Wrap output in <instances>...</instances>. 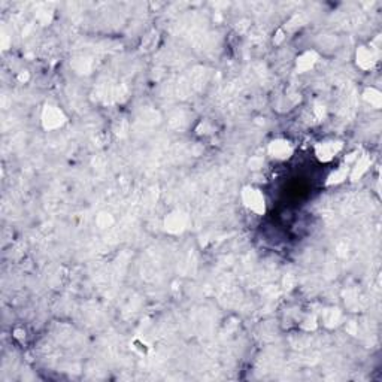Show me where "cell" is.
<instances>
[{
    "mask_svg": "<svg viewBox=\"0 0 382 382\" xmlns=\"http://www.w3.org/2000/svg\"><path fill=\"white\" fill-rule=\"evenodd\" d=\"M242 199L244 203L255 214H263L264 212V197L263 194L255 188L247 187L242 191Z\"/></svg>",
    "mask_w": 382,
    "mask_h": 382,
    "instance_id": "obj_1",
    "label": "cell"
},
{
    "mask_svg": "<svg viewBox=\"0 0 382 382\" xmlns=\"http://www.w3.org/2000/svg\"><path fill=\"white\" fill-rule=\"evenodd\" d=\"M340 148H342V143L339 142H324L317 146V155L319 160L328 161L340 151Z\"/></svg>",
    "mask_w": 382,
    "mask_h": 382,
    "instance_id": "obj_2",
    "label": "cell"
},
{
    "mask_svg": "<svg viewBox=\"0 0 382 382\" xmlns=\"http://www.w3.org/2000/svg\"><path fill=\"white\" fill-rule=\"evenodd\" d=\"M269 151L276 158H288L293 152V149L287 140H273L269 146Z\"/></svg>",
    "mask_w": 382,
    "mask_h": 382,
    "instance_id": "obj_3",
    "label": "cell"
},
{
    "mask_svg": "<svg viewBox=\"0 0 382 382\" xmlns=\"http://www.w3.org/2000/svg\"><path fill=\"white\" fill-rule=\"evenodd\" d=\"M357 63L361 69H370L373 63H375V59H373V54L372 51L366 50V48H361L358 53H357Z\"/></svg>",
    "mask_w": 382,
    "mask_h": 382,
    "instance_id": "obj_4",
    "label": "cell"
},
{
    "mask_svg": "<svg viewBox=\"0 0 382 382\" xmlns=\"http://www.w3.org/2000/svg\"><path fill=\"white\" fill-rule=\"evenodd\" d=\"M47 114H48V117H50V121H47V123H45V126H47V127L53 128L62 124V121H63V115H62V112H60L59 109L50 108V109H47Z\"/></svg>",
    "mask_w": 382,
    "mask_h": 382,
    "instance_id": "obj_5",
    "label": "cell"
},
{
    "mask_svg": "<svg viewBox=\"0 0 382 382\" xmlns=\"http://www.w3.org/2000/svg\"><path fill=\"white\" fill-rule=\"evenodd\" d=\"M315 63V54L314 53H306L305 56L300 57V60L297 62V69L300 70H308L309 67H312V64Z\"/></svg>",
    "mask_w": 382,
    "mask_h": 382,
    "instance_id": "obj_6",
    "label": "cell"
}]
</instances>
